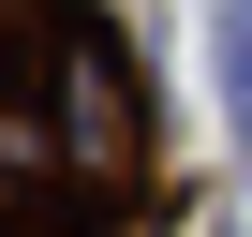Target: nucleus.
<instances>
[{
	"instance_id": "obj_1",
	"label": "nucleus",
	"mask_w": 252,
	"mask_h": 237,
	"mask_svg": "<svg viewBox=\"0 0 252 237\" xmlns=\"http://www.w3.org/2000/svg\"><path fill=\"white\" fill-rule=\"evenodd\" d=\"M60 148L74 163H119V148H134V89H119L89 45H60Z\"/></svg>"
}]
</instances>
